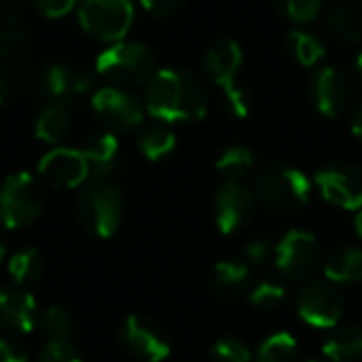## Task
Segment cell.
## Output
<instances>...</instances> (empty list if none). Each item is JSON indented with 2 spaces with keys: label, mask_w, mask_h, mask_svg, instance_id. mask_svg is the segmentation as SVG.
Instances as JSON below:
<instances>
[{
  "label": "cell",
  "mask_w": 362,
  "mask_h": 362,
  "mask_svg": "<svg viewBox=\"0 0 362 362\" xmlns=\"http://www.w3.org/2000/svg\"><path fill=\"white\" fill-rule=\"evenodd\" d=\"M144 104L153 117L165 123L197 121L208 112V89L189 70L163 68L148 78Z\"/></svg>",
  "instance_id": "cell-1"
},
{
  "label": "cell",
  "mask_w": 362,
  "mask_h": 362,
  "mask_svg": "<svg viewBox=\"0 0 362 362\" xmlns=\"http://www.w3.org/2000/svg\"><path fill=\"white\" fill-rule=\"evenodd\" d=\"M34 76V45L25 34L21 2L0 0V98L21 93Z\"/></svg>",
  "instance_id": "cell-2"
},
{
  "label": "cell",
  "mask_w": 362,
  "mask_h": 362,
  "mask_svg": "<svg viewBox=\"0 0 362 362\" xmlns=\"http://www.w3.org/2000/svg\"><path fill=\"white\" fill-rule=\"evenodd\" d=\"M123 193L108 178H91L74 199V218L91 238H112L123 221Z\"/></svg>",
  "instance_id": "cell-3"
},
{
  "label": "cell",
  "mask_w": 362,
  "mask_h": 362,
  "mask_svg": "<svg viewBox=\"0 0 362 362\" xmlns=\"http://www.w3.org/2000/svg\"><path fill=\"white\" fill-rule=\"evenodd\" d=\"M255 193L272 212H297L310 202L312 182L301 170L272 161L257 174Z\"/></svg>",
  "instance_id": "cell-4"
},
{
  "label": "cell",
  "mask_w": 362,
  "mask_h": 362,
  "mask_svg": "<svg viewBox=\"0 0 362 362\" xmlns=\"http://www.w3.org/2000/svg\"><path fill=\"white\" fill-rule=\"evenodd\" d=\"M45 210V187L28 172H17L0 185V223L6 229L32 225Z\"/></svg>",
  "instance_id": "cell-5"
},
{
  "label": "cell",
  "mask_w": 362,
  "mask_h": 362,
  "mask_svg": "<svg viewBox=\"0 0 362 362\" xmlns=\"http://www.w3.org/2000/svg\"><path fill=\"white\" fill-rule=\"evenodd\" d=\"M98 72L121 87L146 85L148 78L157 72L155 70V55L148 47L140 42L119 40L112 42L106 51L98 57Z\"/></svg>",
  "instance_id": "cell-6"
},
{
  "label": "cell",
  "mask_w": 362,
  "mask_h": 362,
  "mask_svg": "<svg viewBox=\"0 0 362 362\" xmlns=\"http://www.w3.org/2000/svg\"><path fill=\"white\" fill-rule=\"evenodd\" d=\"M276 265L293 282H312L318 269L325 265L322 246L316 235L308 231H288L276 246Z\"/></svg>",
  "instance_id": "cell-7"
},
{
  "label": "cell",
  "mask_w": 362,
  "mask_h": 362,
  "mask_svg": "<svg viewBox=\"0 0 362 362\" xmlns=\"http://www.w3.org/2000/svg\"><path fill=\"white\" fill-rule=\"evenodd\" d=\"M93 85V76L74 64L55 62L45 66L34 76V87L40 100L47 104H62L70 106L81 95H85Z\"/></svg>",
  "instance_id": "cell-8"
},
{
  "label": "cell",
  "mask_w": 362,
  "mask_h": 362,
  "mask_svg": "<svg viewBox=\"0 0 362 362\" xmlns=\"http://www.w3.org/2000/svg\"><path fill=\"white\" fill-rule=\"evenodd\" d=\"M78 19L93 38L119 42L134 23V4L132 0H83Z\"/></svg>",
  "instance_id": "cell-9"
},
{
  "label": "cell",
  "mask_w": 362,
  "mask_h": 362,
  "mask_svg": "<svg viewBox=\"0 0 362 362\" xmlns=\"http://www.w3.org/2000/svg\"><path fill=\"white\" fill-rule=\"evenodd\" d=\"M121 348L142 362H163L172 352V341L163 327L148 316H127L119 329Z\"/></svg>",
  "instance_id": "cell-10"
},
{
  "label": "cell",
  "mask_w": 362,
  "mask_h": 362,
  "mask_svg": "<svg viewBox=\"0 0 362 362\" xmlns=\"http://www.w3.org/2000/svg\"><path fill=\"white\" fill-rule=\"evenodd\" d=\"M93 112L108 127V132H136L142 127L144 108L140 100L123 87H104L91 100Z\"/></svg>",
  "instance_id": "cell-11"
},
{
  "label": "cell",
  "mask_w": 362,
  "mask_h": 362,
  "mask_svg": "<svg viewBox=\"0 0 362 362\" xmlns=\"http://www.w3.org/2000/svg\"><path fill=\"white\" fill-rule=\"evenodd\" d=\"M301 320L316 329H333L344 316V297L337 284L329 280H312L297 299Z\"/></svg>",
  "instance_id": "cell-12"
},
{
  "label": "cell",
  "mask_w": 362,
  "mask_h": 362,
  "mask_svg": "<svg viewBox=\"0 0 362 362\" xmlns=\"http://www.w3.org/2000/svg\"><path fill=\"white\" fill-rule=\"evenodd\" d=\"M354 98L350 76L337 66H322L310 78V100L329 119L341 117Z\"/></svg>",
  "instance_id": "cell-13"
},
{
  "label": "cell",
  "mask_w": 362,
  "mask_h": 362,
  "mask_svg": "<svg viewBox=\"0 0 362 362\" xmlns=\"http://www.w3.org/2000/svg\"><path fill=\"white\" fill-rule=\"evenodd\" d=\"M320 195L341 208L361 210L362 208V170L352 163H329L316 172L314 178Z\"/></svg>",
  "instance_id": "cell-14"
},
{
  "label": "cell",
  "mask_w": 362,
  "mask_h": 362,
  "mask_svg": "<svg viewBox=\"0 0 362 362\" xmlns=\"http://www.w3.org/2000/svg\"><path fill=\"white\" fill-rule=\"evenodd\" d=\"M257 214L255 193L242 182H227L214 195V221L221 233H240L246 229Z\"/></svg>",
  "instance_id": "cell-15"
},
{
  "label": "cell",
  "mask_w": 362,
  "mask_h": 362,
  "mask_svg": "<svg viewBox=\"0 0 362 362\" xmlns=\"http://www.w3.org/2000/svg\"><path fill=\"white\" fill-rule=\"evenodd\" d=\"M40 182L55 191L81 187L89 174V165L81 151L74 148H55L47 153L38 163Z\"/></svg>",
  "instance_id": "cell-16"
},
{
  "label": "cell",
  "mask_w": 362,
  "mask_h": 362,
  "mask_svg": "<svg viewBox=\"0 0 362 362\" xmlns=\"http://www.w3.org/2000/svg\"><path fill=\"white\" fill-rule=\"evenodd\" d=\"M38 308L23 286L0 288V331L6 337L25 335L36 327Z\"/></svg>",
  "instance_id": "cell-17"
},
{
  "label": "cell",
  "mask_w": 362,
  "mask_h": 362,
  "mask_svg": "<svg viewBox=\"0 0 362 362\" xmlns=\"http://www.w3.org/2000/svg\"><path fill=\"white\" fill-rule=\"evenodd\" d=\"M202 66L206 76L221 89L233 85L244 66V51L233 38H218L204 51Z\"/></svg>",
  "instance_id": "cell-18"
},
{
  "label": "cell",
  "mask_w": 362,
  "mask_h": 362,
  "mask_svg": "<svg viewBox=\"0 0 362 362\" xmlns=\"http://www.w3.org/2000/svg\"><path fill=\"white\" fill-rule=\"evenodd\" d=\"M252 286L250 265L246 261L229 259L214 265L210 274V291L218 301L231 303L244 297Z\"/></svg>",
  "instance_id": "cell-19"
},
{
  "label": "cell",
  "mask_w": 362,
  "mask_h": 362,
  "mask_svg": "<svg viewBox=\"0 0 362 362\" xmlns=\"http://www.w3.org/2000/svg\"><path fill=\"white\" fill-rule=\"evenodd\" d=\"M81 153L93 178H108V174H112L119 165L121 146L112 132H98L85 140Z\"/></svg>",
  "instance_id": "cell-20"
},
{
  "label": "cell",
  "mask_w": 362,
  "mask_h": 362,
  "mask_svg": "<svg viewBox=\"0 0 362 362\" xmlns=\"http://www.w3.org/2000/svg\"><path fill=\"white\" fill-rule=\"evenodd\" d=\"M325 276L333 284H356L362 282V248L341 246L333 250L325 265Z\"/></svg>",
  "instance_id": "cell-21"
},
{
  "label": "cell",
  "mask_w": 362,
  "mask_h": 362,
  "mask_svg": "<svg viewBox=\"0 0 362 362\" xmlns=\"http://www.w3.org/2000/svg\"><path fill=\"white\" fill-rule=\"evenodd\" d=\"M36 136L47 144H57L66 140L72 132V112L62 104H47L34 123Z\"/></svg>",
  "instance_id": "cell-22"
},
{
  "label": "cell",
  "mask_w": 362,
  "mask_h": 362,
  "mask_svg": "<svg viewBox=\"0 0 362 362\" xmlns=\"http://www.w3.org/2000/svg\"><path fill=\"white\" fill-rule=\"evenodd\" d=\"M327 28L339 45H356L362 38V19L352 4L331 6L327 15Z\"/></svg>",
  "instance_id": "cell-23"
},
{
  "label": "cell",
  "mask_w": 362,
  "mask_h": 362,
  "mask_svg": "<svg viewBox=\"0 0 362 362\" xmlns=\"http://www.w3.org/2000/svg\"><path fill=\"white\" fill-rule=\"evenodd\" d=\"M138 148L146 159L161 161L176 148V136L168 125L151 123L138 129Z\"/></svg>",
  "instance_id": "cell-24"
},
{
  "label": "cell",
  "mask_w": 362,
  "mask_h": 362,
  "mask_svg": "<svg viewBox=\"0 0 362 362\" xmlns=\"http://www.w3.org/2000/svg\"><path fill=\"white\" fill-rule=\"evenodd\" d=\"M325 356L331 362H354L362 358V329L344 327L335 331L322 348Z\"/></svg>",
  "instance_id": "cell-25"
},
{
  "label": "cell",
  "mask_w": 362,
  "mask_h": 362,
  "mask_svg": "<svg viewBox=\"0 0 362 362\" xmlns=\"http://www.w3.org/2000/svg\"><path fill=\"white\" fill-rule=\"evenodd\" d=\"M284 47L295 62L308 68L316 66L327 53L325 42L310 30H291L284 38Z\"/></svg>",
  "instance_id": "cell-26"
},
{
  "label": "cell",
  "mask_w": 362,
  "mask_h": 362,
  "mask_svg": "<svg viewBox=\"0 0 362 362\" xmlns=\"http://www.w3.org/2000/svg\"><path fill=\"white\" fill-rule=\"evenodd\" d=\"M36 329L47 341H70L74 335V320L64 305H47L38 312Z\"/></svg>",
  "instance_id": "cell-27"
},
{
  "label": "cell",
  "mask_w": 362,
  "mask_h": 362,
  "mask_svg": "<svg viewBox=\"0 0 362 362\" xmlns=\"http://www.w3.org/2000/svg\"><path fill=\"white\" fill-rule=\"evenodd\" d=\"M6 272L15 286H28L42 276L45 257L36 248H21L6 259Z\"/></svg>",
  "instance_id": "cell-28"
},
{
  "label": "cell",
  "mask_w": 362,
  "mask_h": 362,
  "mask_svg": "<svg viewBox=\"0 0 362 362\" xmlns=\"http://www.w3.org/2000/svg\"><path fill=\"white\" fill-rule=\"evenodd\" d=\"M255 168V155L248 146H227L218 159H216V170L227 182H242Z\"/></svg>",
  "instance_id": "cell-29"
},
{
  "label": "cell",
  "mask_w": 362,
  "mask_h": 362,
  "mask_svg": "<svg viewBox=\"0 0 362 362\" xmlns=\"http://www.w3.org/2000/svg\"><path fill=\"white\" fill-rule=\"evenodd\" d=\"M297 339L291 333H276L259 346L255 362H297Z\"/></svg>",
  "instance_id": "cell-30"
},
{
  "label": "cell",
  "mask_w": 362,
  "mask_h": 362,
  "mask_svg": "<svg viewBox=\"0 0 362 362\" xmlns=\"http://www.w3.org/2000/svg\"><path fill=\"white\" fill-rule=\"evenodd\" d=\"M284 299H286V286L282 284V280L272 276L259 280L248 295L250 305L259 310H276L284 303Z\"/></svg>",
  "instance_id": "cell-31"
},
{
  "label": "cell",
  "mask_w": 362,
  "mask_h": 362,
  "mask_svg": "<svg viewBox=\"0 0 362 362\" xmlns=\"http://www.w3.org/2000/svg\"><path fill=\"white\" fill-rule=\"evenodd\" d=\"M276 11L293 23H310L318 17L322 0H272Z\"/></svg>",
  "instance_id": "cell-32"
},
{
  "label": "cell",
  "mask_w": 362,
  "mask_h": 362,
  "mask_svg": "<svg viewBox=\"0 0 362 362\" xmlns=\"http://www.w3.org/2000/svg\"><path fill=\"white\" fill-rule=\"evenodd\" d=\"M210 358L212 362H252V354L244 341L235 337H223L212 346Z\"/></svg>",
  "instance_id": "cell-33"
},
{
  "label": "cell",
  "mask_w": 362,
  "mask_h": 362,
  "mask_svg": "<svg viewBox=\"0 0 362 362\" xmlns=\"http://www.w3.org/2000/svg\"><path fill=\"white\" fill-rule=\"evenodd\" d=\"M223 106L225 110L235 117V119H246L248 112H250V106H252V98H250V91L238 83L229 85L223 89Z\"/></svg>",
  "instance_id": "cell-34"
},
{
  "label": "cell",
  "mask_w": 362,
  "mask_h": 362,
  "mask_svg": "<svg viewBox=\"0 0 362 362\" xmlns=\"http://www.w3.org/2000/svg\"><path fill=\"white\" fill-rule=\"evenodd\" d=\"M36 362H83V358L70 341H47L40 348Z\"/></svg>",
  "instance_id": "cell-35"
},
{
  "label": "cell",
  "mask_w": 362,
  "mask_h": 362,
  "mask_svg": "<svg viewBox=\"0 0 362 362\" xmlns=\"http://www.w3.org/2000/svg\"><path fill=\"white\" fill-rule=\"evenodd\" d=\"M244 257H246L248 265L265 267L269 261L276 259V246L269 240H265V238H257V240H250L244 246Z\"/></svg>",
  "instance_id": "cell-36"
},
{
  "label": "cell",
  "mask_w": 362,
  "mask_h": 362,
  "mask_svg": "<svg viewBox=\"0 0 362 362\" xmlns=\"http://www.w3.org/2000/svg\"><path fill=\"white\" fill-rule=\"evenodd\" d=\"M32 2H34V8L40 15L51 17V19L68 15L76 4V0H32Z\"/></svg>",
  "instance_id": "cell-37"
},
{
  "label": "cell",
  "mask_w": 362,
  "mask_h": 362,
  "mask_svg": "<svg viewBox=\"0 0 362 362\" xmlns=\"http://www.w3.org/2000/svg\"><path fill=\"white\" fill-rule=\"evenodd\" d=\"M0 362H30V354L13 337H0Z\"/></svg>",
  "instance_id": "cell-38"
},
{
  "label": "cell",
  "mask_w": 362,
  "mask_h": 362,
  "mask_svg": "<svg viewBox=\"0 0 362 362\" xmlns=\"http://www.w3.org/2000/svg\"><path fill=\"white\" fill-rule=\"evenodd\" d=\"M140 2L148 13H153L157 17H168V15H174L176 11H180L187 0H140Z\"/></svg>",
  "instance_id": "cell-39"
},
{
  "label": "cell",
  "mask_w": 362,
  "mask_h": 362,
  "mask_svg": "<svg viewBox=\"0 0 362 362\" xmlns=\"http://www.w3.org/2000/svg\"><path fill=\"white\" fill-rule=\"evenodd\" d=\"M350 127H352V134H354L358 140H362V98L354 104V108H352Z\"/></svg>",
  "instance_id": "cell-40"
},
{
  "label": "cell",
  "mask_w": 362,
  "mask_h": 362,
  "mask_svg": "<svg viewBox=\"0 0 362 362\" xmlns=\"http://www.w3.org/2000/svg\"><path fill=\"white\" fill-rule=\"evenodd\" d=\"M354 72H356V78L362 83V51L356 55V59H354Z\"/></svg>",
  "instance_id": "cell-41"
},
{
  "label": "cell",
  "mask_w": 362,
  "mask_h": 362,
  "mask_svg": "<svg viewBox=\"0 0 362 362\" xmlns=\"http://www.w3.org/2000/svg\"><path fill=\"white\" fill-rule=\"evenodd\" d=\"M354 227H356V235L362 240V208L358 210V214H356V221H354Z\"/></svg>",
  "instance_id": "cell-42"
},
{
  "label": "cell",
  "mask_w": 362,
  "mask_h": 362,
  "mask_svg": "<svg viewBox=\"0 0 362 362\" xmlns=\"http://www.w3.org/2000/svg\"><path fill=\"white\" fill-rule=\"evenodd\" d=\"M6 261V246H4V242L0 240V265Z\"/></svg>",
  "instance_id": "cell-43"
},
{
  "label": "cell",
  "mask_w": 362,
  "mask_h": 362,
  "mask_svg": "<svg viewBox=\"0 0 362 362\" xmlns=\"http://www.w3.org/2000/svg\"><path fill=\"white\" fill-rule=\"evenodd\" d=\"M333 6H339V4H352V0H329Z\"/></svg>",
  "instance_id": "cell-44"
},
{
  "label": "cell",
  "mask_w": 362,
  "mask_h": 362,
  "mask_svg": "<svg viewBox=\"0 0 362 362\" xmlns=\"http://www.w3.org/2000/svg\"><path fill=\"white\" fill-rule=\"evenodd\" d=\"M305 362H327V361H320V358H312V361H305Z\"/></svg>",
  "instance_id": "cell-45"
},
{
  "label": "cell",
  "mask_w": 362,
  "mask_h": 362,
  "mask_svg": "<svg viewBox=\"0 0 362 362\" xmlns=\"http://www.w3.org/2000/svg\"><path fill=\"white\" fill-rule=\"evenodd\" d=\"M361 2H362V0H361Z\"/></svg>",
  "instance_id": "cell-46"
}]
</instances>
